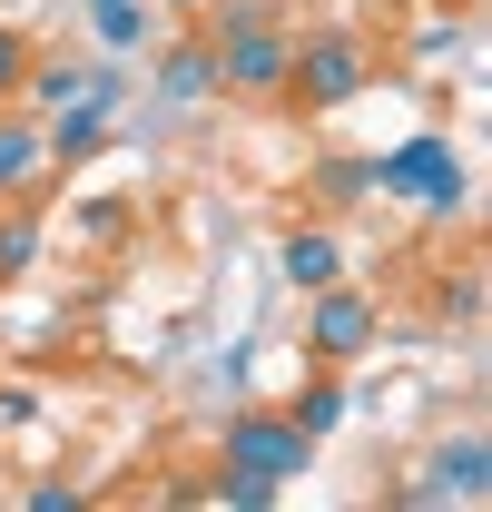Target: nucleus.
<instances>
[{
  "label": "nucleus",
  "mask_w": 492,
  "mask_h": 512,
  "mask_svg": "<svg viewBox=\"0 0 492 512\" xmlns=\"http://www.w3.org/2000/svg\"><path fill=\"white\" fill-rule=\"evenodd\" d=\"M40 266V217H30V197H0V286H20Z\"/></svg>",
  "instance_id": "obj_13"
},
{
  "label": "nucleus",
  "mask_w": 492,
  "mask_h": 512,
  "mask_svg": "<svg viewBox=\"0 0 492 512\" xmlns=\"http://www.w3.org/2000/svg\"><path fill=\"white\" fill-rule=\"evenodd\" d=\"M374 89V40L325 20V30H296V60H286V99L296 109H345Z\"/></svg>",
  "instance_id": "obj_2"
},
{
  "label": "nucleus",
  "mask_w": 492,
  "mask_h": 512,
  "mask_svg": "<svg viewBox=\"0 0 492 512\" xmlns=\"http://www.w3.org/2000/svg\"><path fill=\"white\" fill-rule=\"evenodd\" d=\"M286 424H296L306 444H325V434L345 424V365H325V375H306V394L286 404Z\"/></svg>",
  "instance_id": "obj_12"
},
{
  "label": "nucleus",
  "mask_w": 492,
  "mask_h": 512,
  "mask_svg": "<svg viewBox=\"0 0 492 512\" xmlns=\"http://www.w3.org/2000/svg\"><path fill=\"white\" fill-rule=\"evenodd\" d=\"M148 20H158V0H99V10H89V40H99V60L148 50Z\"/></svg>",
  "instance_id": "obj_11"
},
{
  "label": "nucleus",
  "mask_w": 492,
  "mask_h": 512,
  "mask_svg": "<svg viewBox=\"0 0 492 512\" xmlns=\"http://www.w3.org/2000/svg\"><path fill=\"white\" fill-rule=\"evenodd\" d=\"M207 60H217V89L227 99H286L296 30L266 0H207Z\"/></svg>",
  "instance_id": "obj_1"
},
{
  "label": "nucleus",
  "mask_w": 492,
  "mask_h": 512,
  "mask_svg": "<svg viewBox=\"0 0 492 512\" xmlns=\"http://www.w3.org/2000/svg\"><path fill=\"white\" fill-rule=\"evenodd\" d=\"M50 178V138H40V109H0V197H40Z\"/></svg>",
  "instance_id": "obj_8"
},
{
  "label": "nucleus",
  "mask_w": 492,
  "mask_h": 512,
  "mask_svg": "<svg viewBox=\"0 0 492 512\" xmlns=\"http://www.w3.org/2000/svg\"><path fill=\"white\" fill-rule=\"evenodd\" d=\"M158 99H168V109L217 99V60H207V40H168V50H158Z\"/></svg>",
  "instance_id": "obj_10"
},
{
  "label": "nucleus",
  "mask_w": 492,
  "mask_h": 512,
  "mask_svg": "<svg viewBox=\"0 0 492 512\" xmlns=\"http://www.w3.org/2000/svg\"><path fill=\"white\" fill-rule=\"evenodd\" d=\"M20 79H30V40H20V30H0V109L20 99Z\"/></svg>",
  "instance_id": "obj_15"
},
{
  "label": "nucleus",
  "mask_w": 492,
  "mask_h": 512,
  "mask_svg": "<svg viewBox=\"0 0 492 512\" xmlns=\"http://www.w3.org/2000/svg\"><path fill=\"white\" fill-rule=\"evenodd\" d=\"M374 188L404 197L414 217H463L473 178H463V158H453V138H443V128H414L404 148H384V158H374Z\"/></svg>",
  "instance_id": "obj_3"
},
{
  "label": "nucleus",
  "mask_w": 492,
  "mask_h": 512,
  "mask_svg": "<svg viewBox=\"0 0 492 512\" xmlns=\"http://www.w3.org/2000/svg\"><path fill=\"white\" fill-rule=\"evenodd\" d=\"M40 138H50V168H79L119 138V109L109 99H60V109H40Z\"/></svg>",
  "instance_id": "obj_7"
},
{
  "label": "nucleus",
  "mask_w": 492,
  "mask_h": 512,
  "mask_svg": "<svg viewBox=\"0 0 492 512\" xmlns=\"http://www.w3.org/2000/svg\"><path fill=\"white\" fill-rule=\"evenodd\" d=\"M306 463H315V444L286 424V414H237V424L217 434V473H237V483H256V493H286Z\"/></svg>",
  "instance_id": "obj_4"
},
{
  "label": "nucleus",
  "mask_w": 492,
  "mask_h": 512,
  "mask_svg": "<svg viewBox=\"0 0 492 512\" xmlns=\"http://www.w3.org/2000/svg\"><path fill=\"white\" fill-rule=\"evenodd\" d=\"M414 493L424 503H473V493H492V434H443Z\"/></svg>",
  "instance_id": "obj_6"
},
{
  "label": "nucleus",
  "mask_w": 492,
  "mask_h": 512,
  "mask_svg": "<svg viewBox=\"0 0 492 512\" xmlns=\"http://www.w3.org/2000/svg\"><path fill=\"white\" fill-rule=\"evenodd\" d=\"M30 414H40V394H20V384H10V394H0V424H30Z\"/></svg>",
  "instance_id": "obj_16"
},
{
  "label": "nucleus",
  "mask_w": 492,
  "mask_h": 512,
  "mask_svg": "<svg viewBox=\"0 0 492 512\" xmlns=\"http://www.w3.org/2000/svg\"><path fill=\"white\" fill-rule=\"evenodd\" d=\"M315 197H325V207H365L374 197V158H325V168H315Z\"/></svg>",
  "instance_id": "obj_14"
},
{
  "label": "nucleus",
  "mask_w": 492,
  "mask_h": 512,
  "mask_svg": "<svg viewBox=\"0 0 492 512\" xmlns=\"http://www.w3.org/2000/svg\"><path fill=\"white\" fill-rule=\"evenodd\" d=\"M374 335H384V306H374L365 286H315L306 296V355L315 365H355V355H374Z\"/></svg>",
  "instance_id": "obj_5"
},
{
  "label": "nucleus",
  "mask_w": 492,
  "mask_h": 512,
  "mask_svg": "<svg viewBox=\"0 0 492 512\" xmlns=\"http://www.w3.org/2000/svg\"><path fill=\"white\" fill-rule=\"evenodd\" d=\"M158 10H207V0H158Z\"/></svg>",
  "instance_id": "obj_17"
},
{
  "label": "nucleus",
  "mask_w": 492,
  "mask_h": 512,
  "mask_svg": "<svg viewBox=\"0 0 492 512\" xmlns=\"http://www.w3.org/2000/svg\"><path fill=\"white\" fill-rule=\"evenodd\" d=\"M276 266H286V286H296V296H315V286H335V276H345V237H335V227H296Z\"/></svg>",
  "instance_id": "obj_9"
}]
</instances>
